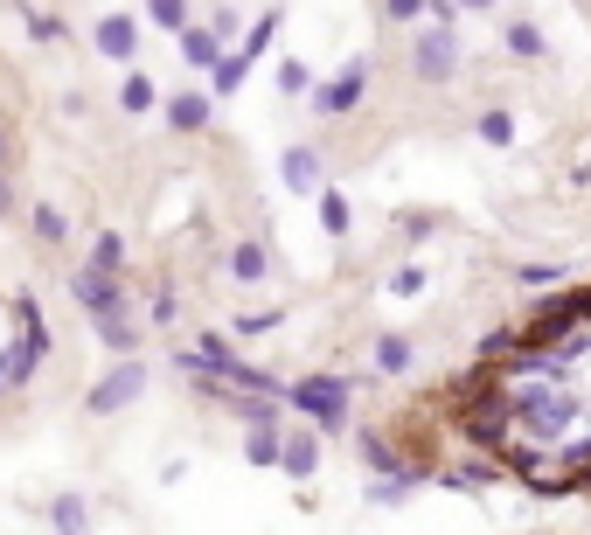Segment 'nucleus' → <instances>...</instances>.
I'll list each match as a JSON object with an SVG mask.
<instances>
[{"instance_id": "1", "label": "nucleus", "mask_w": 591, "mask_h": 535, "mask_svg": "<svg viewBox=\"0 0 591 535\" xmlns=\"http://www.w3.org/2000/svg\"><path fill=\"white\" fill-rule=\"evenodd\" d=\"M105 49H133V28L126 21H105Z\"/></svg>"}]
</instances>
